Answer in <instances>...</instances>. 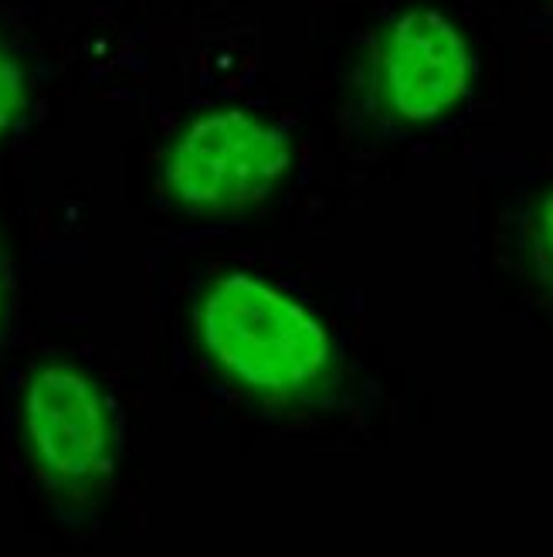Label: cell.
Returning <instances> with one entry per match:
<instances>
[{"label": "cell", "instance_id": "cell-1", "mask_svg": "<svg viewBox=\"0 0 553 557\" xmlns=\"http://www.w3.org/2000/svg\"><path fill=\"white\" fill-rule=\"evenodd\" d=\"M201 341L235 381L268 395H310L334 374L329 330L296 299L244 275L217 278L198 310Z\"/></svg>", "mask_w": 553, "mask_h": 557}, {"label": "cell", "instance_id": "cell-2", "mask_svg": "<svg viewBox=\"0 0 553 557\" xmlns=\"http://www.w3.org/2000/svg\"><path fill=\"white\" fill-rule=\"evenodd\" d=\"M289 171L279 129L248 113H214L193 123L167 157V187L193 211H238L262 201Z\"/></svg>", "mask_w": 553, "mask_h": 557}, {"label": "cell", "instance_id": "cell-3", "mask_svg": "<svg viewBox=\"0 0 553 557\" xmlns=\"http://www.w3.org/2000/svg\"><path fill=\"white\" fill-rule=\"evenodd\" d=\"M473 82V54L458 27L431 8L404 11L384 32L374 86L391 116L431 123L452 113Z\"/></svg>", "mask_w": 553, "mask_h": 557}, {"label": "cell", "instance_id": "cell-4", "mask_svg": "<svg viewBox=\"0 0 553 557\" xmlns=\"http://www.w3.org/2000/svg\"><path fill=\"white\" fill-rule=\"evenodd\" d=\"M24 425L41 472L59 486H86L109 469V418L96 384L68 368L48 364L24 395Z\"/></svg>", "mask_w": 553, "mask_h": 557}, {"label": "cell", "instance_id": "cell-5", "mask_svg": "<svg viewBox=\"0 0 553 557\" xmlns=\"http://www.w3.org/2000/svg\"><path fill=\"white\" fill-rule=\"evenodd\" d=\"M523 262H527V286L540 296L543 310L553 317V187L533 201L527 225H523Z\"/></svg>", "mask_w": 553, "mask_h": 557}, {"label": "cell", "instance_id": "cell-6", "mask_svg": "<svg viewBox=\"0 0 553 557\" xmlns=\"http://www.w3.org/2000/svg\"><path fill=\"white\" fill-rule=\"evenodd\" d=\"M21 99H24V78H21L17 65L0 51V133H4V126L14 120V113L21 109Z\"/></svg>", "mask_w": 553, "mask_h": 557}, {"label": "cell", "instance_id": "cell-7", "mask_svg": "<svg viewBox=\"0 0 553 557\" xmlns=\"http://www.w3.org/2000/svg\"><path fill=\"white\" fill-rule=\"evenodd\" d=\"M0 310H4V283H0Z\"/></svg>", "mask_w": 553, "mask_h": 557}]
</instances>
